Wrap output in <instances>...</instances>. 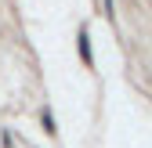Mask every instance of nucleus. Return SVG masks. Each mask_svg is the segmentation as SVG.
Instances as JSON below:
<instances>
[{
  "mask_svg": "<svg viewBox=\"0 0 152 148\" xmlns=\"http://www.w3.org/2000/svg\"><path fill=\"white\" fill-rule=\"evenodd\" d=\"M80 54H83V62L91 65V44H87V33H80Z\"/></svg>",
  "mask_w": 152,
  "mask_h": 148,
  "instance_id": "f03ea898",
  "label": "nucleus"
},
{
  "mask_svg": "<svg viewBox=\"0 0 152 148\" xmlns=\"http://www.w3.org/2000/svg\"><path fill=\"white\" fill-rule=\"evenodd\" d=\"M44 130L54 137V134H58V126H54V116H51V108H44Z\"/></svg>",
  "mask_w": 152,
  "mask_h": 148,
  "instance_id": "f257e3e1",
  "label": "nucleus"
},
{
  "mask_svg": "<svg viewBox=\"0 0 152 148\" xmlns=\"http://www.w3.org/2000/svg\"><path fill=\"white\" fill-rule=\"evenodd\" d=\"M105 15H109V18H116V0H105Z\"/></svg>",
  "mask_w": 152,
  "mask_h": 148,
  "instance_id": "7ed1b4c3",
  "label": "nucleus"
}]
</instances>
